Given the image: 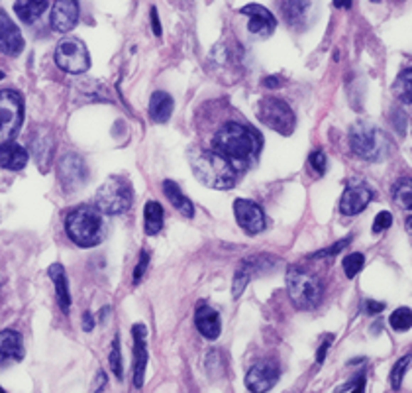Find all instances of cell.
I'll list each match as a JSON object with an SVG mask.
<instances>
[{
  "label": "cell",
  "mask_w": 412,
  "mask_h": 393,
  "mask_svg": "<svg viewBox=\"0 0 412 393\" xmlns=\"http://www.w3.org/2000/svg\"><path fill=\"white\" fill-rule=\"evenodd\" d=\"M404 226H406V232H408V236H411V240H412V215L408 218H406V222H404Z\"/></svg>",
  "instance_id": "cell-45"
},
{
  "label": "cell",
  "mask_w": 412,
  "mask_h": 393,
  "mask_svg": "<svg viewBox=\"0 0 412 393\" xmlns=\"http://www.w3.org/2000/svg\"><path fill=\"white\" fill-rule=\"evenodd\" d=\"M363 266H365V256L359 254V252H354V254H349V256H346V259H344V271H346V276L349 277V279H354V277L362 271Z\"/></svg>",
  "instance_id": "cell-31"
},
{
  "label": "cell",
  "mask_w": 412,
  "mask_h": 393,
  "mask_svg": "<svg viewBox=\"0 0 412 393\" xmlns=\"http://www.w3.org/2000/svg\"><path fill=\"white\" fill-rule=\"evenodd\" d=\"M134 387L143 385L146 366H148V348H146V326L134 325Z\"/></svg>",
  "instance_id": "cell-18"
},
{
  "label": "cell",
  "mask_w": 412,
  "mask_h": 393,
  "mask_svg": "<svg viewBox=\"0 0 412 393\" xmlns=\"http://www.w3.org/2000/svg\"><path fill=\"white\" fill-rule=\"evenodd\" d=\"M393 201L401 207L403 210H412V179L403 177L393 185Z\"/></svg>",
  "instance_id": "cell-28"
},
{
  "label": "cell",
  "mask_w": 412,
  "mask_h": 393,
  "mask_svg": "<svg viewBox=\"0 0 412 393\" xmlns=\"http://www.w3.org/2000/svg\"><path fill=\"white\" fill-rule=\"evenodd\" d=\"M134 203L132 185L124 177H110L94 195V207L102 215H122Z\"/></svg>",
  "instance_id": "cell-6"
},
{
  "label": "cell",
  "mask_w": 412,
  "mask_h": 393,
  "mask_svg": "<svg viewBox=\"0 0 412 393\" xmlns=\"http://www.w3.org/2000/svg\"><path fill=\"white\" fill-rule=\"evenodd\" d=\"M48 276L55 285V295H58V303L63 313H69L71 309V295H69V284H67L65 269L61 264H51L48 268Z\"/></svg>",
  "instance_id": "cell-21"
},
{
  "label": "cell",
  "mask_w": 412,
  "mask_h": 393,
  "mask_svg": "<svg viewBox=\"0 0 412 393\" xmlns=\"http://www.w3.org/2000/svg\"><path fill=\"white\" fill-rule=\"evenodd\" d=\"M0 50L12 58L22 53V50H24L22 32L4 10H0Z\"/></svg>",
  "instance_id": "cell-16"
},
{
  "label": "cell",
  "mask_w": 412,
  "mask_h": 393,
  "mask_svg": "<svg viewBox=\"0 0 412 393\" xmlns=\"http://www.w3.org/2000/svg\"><path fill=\"white\" fill-rule=\"evenodd\" d=\"M0 79H4V73H2V71H0Z\"/></svg>",
  "instance_id": "cell-47"
},
{
  "label": "cell",
  "mask_w": 412,
  "mask_h": 393,
  "mask_svg": "<svg viewBox=\"0 0 412 393\" xmlns=\"http://www.w3.org/2000/svg\"><path fill=\"white\" fill-rule=\"evenodd\" d=\"M281 370L279 366L271 362V360H264V362H257L254 364L246 376V387L249 392L264 393L269 392L273 385L279 382Z\"/></svg>",
  "instance_id": "cell-12"
},
{
  "label": "cell",
  "mask_w": 412,
  "mask_h": 393,
  "mask_svg": "<svg viewBox=\"0 0 412 393\" xmlns=\"http://www.w3.org/2000/svg\"><path fill=\"white\" fill-rule=\"evenodd\" d=\"M55 63L61 71L71 73V75H81L91 68V58H89V50L82 40L79 38H63L59 40L58 48H55Z\"/></svg>",
  "instance_id": "cell-9"
},
{
  "label": "cell",
  "mask_w": 412,
  "mask_h": 393,
  "mask_svg": "<svg viewBox=\"0 0 412 393\" xmlns=\"http://www.w3.org/2000/svg\"><path fill=\"white\" fill-rule=\"evenodd\" d=\"M310 166L318 173V176H324L326 173V156L322 150H314L310 154Z\"/></svg>",
  "instance_id": "cell-35"
},
{
  "label": "cell",
  "mask_w": 412,
  "mask_h": 393,
  "mask_svg": "<svg viewBox=\"0 0 412 393\" xmlns=\"http://www.w3.org/2000/svg\"><path fill=\"white\" fill-rule=\"evenodd\" d=\"M65 232L77 246L92 248L102 242L107 236V222L104 215L97 207H79L71 210L65 218Z\"/></svg>",
  "instance_id": "cell-3"
},
{
  "label": "cell",
  "mask_w": 412,
  "mask_h": 393,
  "mask_svg": "<svg viewBox=\"0 0 412 393\" xmlns=\"http://www.w3.org/2000/svg\"><path fill=\"white\" fill-rule=\"evenodd\" d=\"M349 146L357 158L367 161H379L389 154L391 144L387 136L369 122H355L349 130Z\"/></svg>",
  "instance_id": "cell-5"
},
{
  "label": "cell",
  "mask_w": 412,
  "mask_h": 393,
  "mask_svg": "<svg viewBox=\"0 0 412 393\" xmlns=\"http://www.w3.org/2000/svg\"><path fill=\"white\" fill-rule=\"evenodd\" d=\"M306 6H308L306 2H283L281 10H283L288 24H298V18L305 12Z\"/></svg>",
  "instance_id": "cell-33"
},
{
  "label": "cell",
  "mask_w": 412,
  "mask_h": 393,
  "mask_svg": "<svg viewBox=\"0 0 412 393\" xmlns=\"http://www.w3.org/2000/svg\"><path fill=\"white\" fill-rule=\"evenodd\" d=\"M149 264V254L146 250L140 254V262H138V266H136V271H134V285L140 284V279L146 274V269H148Z\"/></svg>",
  "instance_id": "cell-37"
},
{
  "label": "cell",
  "mask_w": 412,
  "mask_h": 393,
  "mask_svg": "<svg viewBox=\"0 0 412 393\" xmlns=\"http://www.w3.org/2000/svg\"><path fill=\"white\" fill-rule=\"evenodd\" d=\"M24 358V340L16 330H0V368L16 364Z\"/></svg>",
  "instance_id": "cell-17"
},
{
  "label": "cell",
  "mask_w": 412,
  "mask_h": 393,
  "mask_svg": "<svg viewBox=\"0 0 412 393\" xmlns=\"http://www.w3.org/2000/svg\"><path fill=\"white\" fill-rule=\"evenodd\" d=\"M393 92L401 102L412 104V68L404 69L399 73L395 83H393Z\"/></svg>",
  "instance_id": "cell-27"
},
{
  "label": "cell",
  "mask_w": 412,
  "mask_h": 393,
  "mask_svg": "<svg viewBox=\"0 0 412 393\" xmlns=\"http://www.w3.org/2000/svg\"><path fill=\"white\" fill-rule=\"evenodd\" d=\"M212 146L218 154L230 159L232 166H246L261 150V136L254 128H247L239 122H226L216 132Z\"/></svg>",
  "instance_id": "cell-1"
},
{
  "label": "cell",
  "mask_w": 412,
  "mask_h": 393,
  "mask_svg": "<svg viewBox=\"0 0 412 393\" xmlns=\"http://www.w3.org/2000/svg\"><path fill=\"white\" fill-rule=\"evenodd\" d=\"M28 166V151L16 142H4L0 146V168L20 171Z\"/></svg>",
  "instance_id": "cell-20"
},
{
  "label": "cell",
  "mask_w": 412,
  "mask_h": 393,
  "mask_svg": "<svg viewBox=\"0 0 412 393\" xmlns=\"http://www.w3.org/2000/svg\"><path fill=\"white\" fill-rule=\"evenodd\" d=\"M373 199V191H371L367 185L363 181H349L346 187V191L342 195V201H340V210L346 215V217H355L359 215L362 210L367 209V205Z\"/></svg>",
  "instance_id": "cell-13"
},
{
  "label": "cell",
  "mask_w": 412,
  "mask_h": 393,
  "mask_svg": "<svg viewBox=\"0 0 412 393\" xmlns=\"http://www.w3.org/2000/svg\"><path fill=\"white\" fill-rule=\"evenodd\" d=\"M264 85H269V89H277L279 87V77H267Z\"/></svg>",
  "instance_id": "cell-43"
},
{
  "label": "cell",
  "mask_w": 412,
  "mask_h": 393,
  "mask_svg": "<svg viewBox=\"0 0 412 393\" xmlns=\"http://www.w3.org/2000/svg\"><path fill=\"white\" fill-rule=\"evenodd\" d=\"M352 242V236H347L346 240H340V242H336V246H332V248H326V250H320V252H316V254H313V258H332V256H336L342 248H346L347 244Z\"/></svg>",
  "instance_id": "cell-36"
},
{
  "label": "cell",
  "mask_w": 412,
  "mask_h": 393,
  "mask_svg": "<svg viewBox=\"0 0 412 393\" xmlns=\"http://www.w3.org/2000/svg\"><path fill=\"white\" fill-rule=\"evenodd\" d=\"M151 26H153V34L161 36V26H159V18H157L156 9H151Z\"/></svg>",
  "instance_id": "cell-41"
},
{
  "label": "cell",
  "mask_w": 412,
  "mask_h": 393,
  "mask_svg": "<svg viewBox=\"0 0 412 393\" xmlns=\"http://www.w3.org/2000/svg\"><path fill=\"white\" fill-rule=\"evenodd\" d=\"M365 389V376L357 374L354 379H349L344 387H338L336 392H363Z\"/></svg>",
  "instance_id": "cell-38"
},
{
  "label": "cell",
  "mask_w": 412,
  "mask_h": 393,
  "mask_svg": "<svg viewBox=\"0 0 412 393\" xmlns=\"http://www.w3.org/2000/svg\"><path fill=\"white\" fill-rule=\"evenodd\" d=\"M336 6H338V9H344V6L349 9V6H352V2H336Z\"/></svg>",
  "instance_id": "cell-46"
},
{
  "label": "cell",
  "mask_w": 412,
  "mask_h": 393,
  "mask_svg": "<svg viewBox=\"0 0 412 393\" xmlns=\"http://www.w3.org/2000/svg\"><path fill=\"white\" fill-rule=\"evenodd\" d=\"M383 309H385V303L371 301V299L365 301V313H369V315H377V313H381Z\"/></svg>",
  "instance_id": "cell-39"
},
{
  "label": "cell",
  "mask_w": 412,
  "mask_h": 393,
  "mask_svg": "<svg viewBox=\"0 0 412 393\" xmlns=\"http://www.w3.org/2000/svg\"><path fill=\"white\" fill-rule=\"evenodd\" d=\"M389 325L396 333H404L412 326V311L408 307H399L393 311V315L389 317Z\"/></svg>",
  "instance_id": "cell-29"
},
{
  "label": "cell",
  "mask_w": 412,
  "mask_h": 393,
  "mask_svg": "<svg viewBox=\"0 0 412 393\" xmlns=\"http://www.w3.org/2000/svg\"><path fill=\"white\" fill-rule=\"evenodd\" d=\"M92 326H94V321H92V315L91 313H85L82 315V328L89 333V330H92Z\"/></svg>",
  "instance_id": "cell-42"
},
{
  "label": "cell",
  "mask_w": 412,
  "mask_h": 393,
  "mask_svg": "<svg viewBox=\"0 0 412 393\" xmlns=\"http://www.w3.org/2000/svg\"><path fill=\"white\" fill-rule=\"evenodd\" d=\"M0 392H2V387H0Z\"/></svg>",
  "instance_id": "cell-48"
},
{
  "label": "cell",
  "mask_w": 412,
  "mask_h": 393,
  "mask_svg": "<svg viewBox=\"0 0 412 393\" xmlns=\"http://www.w3.org/2000/svg\"><path fill=\"white\" fill-rule=\"evenodd\" d=\"M104 384H107V376H104V374H102V372H99V382H97V387H94V389H97V392H100V389H104Z\"/></svg>",
  "instance_id": "cell-44"
},
{
  "label": "cell",
  "mask_w": 412,
  "mask_h": 393,
  "mask_svg": "<svg viewBox=\"0 0 412 393\" xmlns=\"http://www.w3.org/2000/svg\"><path fill=\"white\" fill-rule=\"evenodd\" d=\"M257 271H259V259L257 258H246L239 264V268L236 269V276H234V284H232V295H234V299H238L239 295L244 293L251 276L257 274Z\"/></svg>",
  "instance_id": "cell-24"
},
{
  "label": "cell",
  "mask_w": 412,
  "mask_h": 393,
  "mask_svg": "<svg viewBox=\"0 0 412 393\" xmlns=\"http://www.w3.org/2000/svg\"><path fill=\"white\" fill-rule=\"evenodd\" d=\"M50 9V2H14V12H16V16L26 22V24H33L38 18L45 12V10Z\"/></svg>",
  "instance_id": "cell-26"
},
{
  "label": "cell",
  "mask_w": 412,
  "mask_h": 393,
  "mask_svg": "<svg viewBox=\"0 0 412 393\" xmlns=\"http://www.w3.org/2000/svg\"><path fill=\"white\" fill-rule=\"evenodd\" d=\"M256 114L261 124H265L267 128H271V130L283 136L293 134V130L297 126V118H295L293 109L285 101H281V99H264V101H259Z\"/></svg>",
  "instance_id": "cell-8"
},
{
  "label": "cell",
  "mask_w": 412,
  "mask_h": 393,
  "mask_svg": "<svg viewBox=\"0 0 412 393\" xmlns=\"http://www.w3.org/2000/svg\"><path fill=\"white\" fill-rule=\"evenodd\" d=\"M143 226H146V235L149 236H156L157 232H161V228H163V207L157 201L146 203Z\"/></svg>",
  "instance_id": "cell-25"
},
{
  "label": "cell",
  "mask_w": 412,
  "mask_h": 393,
  "mask_svg": "<svg viewBox=\"0 0 412 393\" xmlns=\"http://www.w3.org/2000/svg\"><path fill=\"white\" fill-rule=\"evenodd\" d=\"M89 179V169L85 166V159L79 158L77 154H67L59 163V181L63 191L75 193L82 189Z\"/></svg>",
  "instance_id": "cell-10"
},
{
  "label": "cell",
  "mask_w": 412,
  "mask_h": 393,
  "mask_svg": "<svg viewBox=\"0 0 412 393\" xmlns=\"http://www.w3.org/2000/svg\"><path fill=\"white\" fill-rule=\"evenodd\" d=\"M173 114V99L171 95L165 91H156L151 95L149 101V117L153 118V122L163 124Z\"/></svg>",
  "instance_id": "cell-22"
},
{
  "label": "cell",
  "mask_w": 412,
  "mask_h": 393,
  "mask_svg": "<svg viewBox=\"0 0 412 393\" xmlns=\"http://www.w3.org/2000/svg\"><path fill=\"white\" fill-rule=\"evenodd\" d=\"M242 14H246L247 20V32L257 36V38H267L275 32L277 20L271 12L264 9L261 4H247L242 9Z\"/></svg>",
  "instance_id": "cell-14"
},
{
  "label": "cell",
  "mask_w": 412,
  "mask_h": 393,
  "mask_svg": "<svg viewBox=\"0 0 412 393\" xmlns=\"http://www.w3.org/2000/svg\"><path fill=\"white\" fill-rule=\"evenodd\" d=\"M287 291L293 305L300 311H313L322 303L324 285L320 277L298 266L287 269Z\"/></svg>",
  "instance_id": "cell-4"
},
{
  "label": "cell",
  "mask_w": 412,
  "mask_h": 393,
  "mask_svg": "<svg viewBox=\"0 0 412 393\" xmlns=\"http://www.w3.org/2000/svg\"><path fill=\"white\" fill-rule=\"evenodd\" d=\"M412 358L411 356H403V358L399 360L395 364V368L391 372V385H393V389H401V384H403V377L406 374V370L411 366Z\"/></svg>",
  "instance_id": "cell-32"
},
{
  "label": "cell",
  "mask_w": 412,
  "mask_h": 393,
  "mask_svg": "<svg viewBox=\"0 0 412 393\" xmlns=\"http://www.w3.org/2000/svg\"><path fill=\"white\" fill-rule=\"evenodd\" d=\"M190 168L198 181L216 191H228L236 185V168L228 158L216 150H193L189 156Z\"/></svg>",
  "instance_id": "cell-2"
},
{
  "label": "cell",
  "mask_w": 412,
  "mask_h": 393,
  "mask_svg": "<svg viewBox=\"0 0 412 393\" xmlns=\"http://www.w3.org/2000/svg\"><path fill=\"white\" fill-rule=\"evenodd\" d=\"M391 225H393V215H391L389 210H381L379 215L375 217V220H373V232H375V235L385 232Z\"/></svg>",
  "instance_id": "cell-34"
},
{
  "label": "cell",
  "mask_w": 412,
  "mask_h": 393,
  "mask_svg": "<svg viewBox=\"0 0 412 393\" xmlns=\"http://www.w3.org/2000/svg\"><path fill=\"white\" fill-rule=\"evenodd\" d=\"M24 122V97L14 89L0 91V138L10 142Z\"/></svg>",
  "instance_id": "cell-7"
},
{
  "label": "cell",
  "mask_w": 412,
  "mask_h": 393,
  "mask_svg": "<svg viewBox=\"0 0 412 393\" xmlns=\"http://www.w3.org/2000/svg\"><path fill=\"white\" fill-rule=\"evenodd\" d=\"M234 215H236L239 228H244L246 235L256 236L259 232H264L265 226H267L264 209L254 201L236 199V203H234Z\"/></svg>",
  "instance_id": "cell-11"
},
{
  "label": "cell",
  "mask_w": 412,
  "mask_h": 393,
  "mask_svg": "<svg viewBox=\"0 0 412 393\" xmlns=\"http://www.w3.org/2000/svg\"><path fill=\"white\" fill-rule=\"evenodd\" d=\"M79 2L75 0H58L51 9V28L59 34L71 32L79 22Z\"/></svg>",
  "instance_id": "cell-15"
},
{
  "label": "cell",
  "mask_w": 412,
  "mask_h": 393,
  "mask_svg": "<svg viewBox=\"0 0 412 393\" xmlns=\"http://www.w3.org/2000/svg\"><path fill=\"white\" fill-rule=\"evenodd\" d=\"M332 338H334L332 335L326 336V340H324V344H322L320 348H318V356H316V360H318V364H322V362H324V358H326V352H328L330 344H332Z\"/></svg>",
  "instance_id": "cell-40"
},
{
  "label": "cell",
  "mask_w": 412,
  "mask_h": 393,
  "mask_svg": "<svg viewBox=\"0 0 412 393\" xmlns=\"http://www.w3.org/2000/svg\"><path fill=\"white\" fill-rule=\"evenodd\" d=\"M108 362H110V370L118 379H122V350H120V336L116 335L114 340H112V348H110V356H108Z\"/></svg>",
  "instance_id": "cell-30"
},
{
  "label": "cell",
  "mask_w": 412,
  "mask_h": 393,
  "mask_svg": "<svg viewBox=\"0 0 412 393\" xmlns=\"http://www.w3.org/2000/svg\"><path fill=\"white\" fill-rule=\"evenodd\" d=\"M163 193H165V197L169 199V203H171L175 209L181 212L183 217H187V218L195 217V207H193V203L189 201V197H185V195H183L181 187L175 183V181L167 179V181L163 183Z\"/></svg>",
  "instance_id": "cell-23"
},
{
  "label": "cell",
  "mask_w": 412,
  "mask_h": 393,
  "mask_svg": "<svg viewBox=\"0 0 412 393\" xmlns=\"http://www.w3.org/2000/svg\"><path fill=\"white\" fill-rule=\"evenodd\" d=\"M195 325H197L198 333L208 340H216L222 333L220 313L212 309L210 305H206V303H198L197 311H195Z\"/></svg>",
  "instance_id": "cell-19"
}]
</instances>
